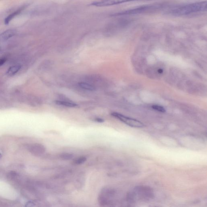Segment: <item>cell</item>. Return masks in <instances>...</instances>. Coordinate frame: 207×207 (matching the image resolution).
Listing matches in <instances>:
<instances>
[{
  "instance_id": "obj_1",
  "label": "cell",
  "mask_w": 207,
  "mask_h": 207,
  "mask_svg": "<svg viewBox=\"0 0 207 207\" xmlns=\"http://www.w3.org/2000/svg\"><path fill=\"white\" fill-rule=\"evenodd\" d=\"M207 9V2L202 1L175 7L170 9L169 13L176 16L187 15L195 13L204 12Z\"/></svg>"
},
{
  "instance_id": "obj_2",
  "label": "cell",
  "mask_w": 207,
  "mask_h": 207,
  "mask_svg": "<svg viewBox=\"0 0 207 207\" xmlns=\"http://www.w3.org/2000/svg\"><path fill=\"white\" fill-rule=\"evenodd\" d=\"M162 7V5L160 4H156V5H147L145 6H142L138 7L134 9H130L123 11V12L117 13L114 14V16H121V15H125L134 14L144 13L147 11L152 10H156L158 9L159 8Z\"/></svg>"
},
{
  "instance_id": "obj_3",
  "label": "cell",
  "mask_w": 207,
  "mask_h": 207,
  "mask_svg": "<svg viewBox=\"0 0 207 207\" xmlns=\"http://www.w3.org/2000/svg\"><path fill=\"white\" fill-rule=\"evenodd\" d=\"M111 115L116 118L119 119L124 124L130 126L135 128H142L145 127V125L141 121L130 117H127L123 114L117 113H113Z\"/></svg>"
},
{
  "instance_id": "obj_4",
  "label": "cell",
  "mask_w": 207,
  "mask_h": 207,
  "mask_svg": "<svg viewBox=\"0 0 207 207\" xmlns=\"http://www.w3.org/2000/svg\"><path fill=\"white\" fill-rule=\"evenodd\" d=\"M142 0H100L92 2L91 5L92 6L97 7H107Z\"/></svg>"
},
{
  "instance_id": "obj_5",
  "label": "cell",
  "mask_w": 207,
  "mask_h": 207,
  "mask_svg": "<svg viewBox=\"0 0 207 207\" xmlns=\"http://www.w3.org/2000/svg\"><path fill=\"white\" fill-rule=\"evenodd\" d=\"M29 151L32 154L36 156H40L45 152L46 149L41 144L34 143L31 144L27 146Z\"/></svg>"
},
{
  "instance_id": "obj_6",
  "label": "cell",
  "mask_w": 207,
  "mask_h": 207,
  "mask_svg": "<svg viewBox=\"0 0 207 207\" xmlns=\"http://www.w3.org/2000/svg\"><path fill=\"white\" fill-rule=\"evenodd\" d=\"M16 33V32L15 30H7L1 34V35H0V38L3 40H8L14 36Z\"/></svg>"
},
{
  "instance_id": "obj_7",
  "label": "cell",
  "mask_w": 207,
  "mask_h": 207,
  "mask_svg": "<svg viewBox=\"0 0 207 207\" xmlns=\"http://www.w3.org/2000/svg\"><path fill=\"white\" fill-rule=\"evenodd\" d=\"M21 68L20 65H16L11 66L8 69L7 72V75L9 76H12L19 72Z\"/></svg>"
},
{
  "instance_id": "obj_8",
  "label": "cell",
  "mask_w": 207,
  "mask_h": 207,
  "mask_svg": "<svg viewBox=\"0 0 207 207\" xmlns=\"http://www.w3.org/2000/svg\"><path fill=\"white\" fill-rule=\"evenodd\" d=\"M24 9V7H22V8H20V9L17 10L15 11V12H14L13 13H12V14H11L10 15H9V16H8V17L6 18L5 19V24H8L9 23V22H10L13 19L15 16L19 14L21 12L22 10Z\"/></svg>"
},
{
  "instance_id": "obj_9",
  "label": "cell",
  "mask_w": 207,
  "mask_h": 207,
  "mask_svg": "<svg viewBox=\"0 0 207 207\" xmlns=\"http://www.w3.org/2000/svg\"><path fill=\"white\" fill-rule=\"evenodd\" d=\"M80 88L85 90L93 91L95 90V88L93 85L90 84L86 83L85 82H80L78 83Z\"/></svg>"
},
{
  "instance_id": "obj_10",
  "label": "cell",
  "mask_w": 207,
  "mask_h": 207,
  "mask_svg": "<svg viewBox=\"0 0 207 207\" xmlns=\"http://www.w3.org/2000/svg\"><path fill=\"white\" fill-rule=\"evenodd\" d=\"M55 103L59 105L64 106L68 107H75L77 106L76 104L71 102L65 101L57 100Z\"/></svg>"
},
{
  "instance_id": "obj_11",
  "label": "cell",
  "mask_w": 207,
  "mask_h": 207,
  "mask_svg": "<svg viewBox=\"0 0 207 207\" xmlns=\"http://www.w3.org/2000/svg\"><path fill=\"white\" fill-rule=\"evenodd\" d=\"M73 155L69 153H62L60 155V157L65 160H69L73 157Z\"/></svg>"
},
{
  "instance_id": "obj_12",
  "label": "cell",
  "mask_w": 207,
  "mask_h": 207,
  "mask_svg": "<svg viewBox=\"0 0 207 207\" xmlns=\"http://www.w3.org/2000/svg\"><path fill=\"white\" fill-rule=\"evenodd\" d=\"M98 202L102 205H105L108 204V200L107 197L104 195H100L98 197Z\"/></svg>"
},
{
  "instance_id": "obj_13",
  "label": "cell",
  "mask_w": 207,
  "mask_h": 207,
  "mask_svg": "<svg viewBox=\"0 0 207 207\" xmlns=\"http://www.w3.org/2000/svg\"><path fill=\"white\" fill-rule=\"evenodd\" d=\"M18 173L15 171H11L8 173L7 178L9 180H13L17 178Z\"/></svg>"
},
{
  "instance_id": "obj_14",
  "label": "cell",
  "mask_w": 207,
  "mask_h": 207,
  "mask_svg": "<svg viewBox=\"0 0 207 207\" xmlns=\"http://www.w3.org/2000/svg\"><path fill=\"white\" fill-rule=\"evenodd\" d=\"M87 160V158L84 157H82L78 158L75 159L74 161V164L76 165H80L84 163V162Z\"/></svg>"
},
{
  "instance_id": "obj_15",
  "label": "cell",
  "mask_w": 207,
  "mask_h": 207,
  "mask_svg": "<svg viewBox=\"0 0 207 207\" xmlns=\"http://www.w3.org/2000/svg\"><path fill=\"white\" fill-rule=\"evenodd\" d=\"M152 108L154 110H157L159 112L165 113L166 112L164 108L161 106L154 105L152 106Z\"/></svg>"
},
{
  "instance_id": "obj_16",
  "label": "cell",
  "mask_w": 207,
  "mask_h": 207,
  "mask_svg": "<svg viewBox=\"0 0 207 207\" xmlns=\"http://www.w3.org/2000/svg\"><path fill=\"white\" fill-rule=\"evenodd\" d=\"M6 60L4 58H2L0 59V66L3 65L4 63L5 62Z\"/></svg>"
},
{
  "instance_id": "obj_17",
  "label": "cell",
  "mask_w": 207,
  "mask_h": 207,
  "mask_svg": "<svg viewBox=\"0 0 207 207\" xmlns=\"http://www.w3.org/2000/svg\"><path fill=\"white\" fill-rule=\"evenodd\" d=\"M95 120H96L97 122L99 123H103L104 121V120L101 118H96Z\"/></svg>"
},
{
  "instance_id": "obj_18",
  "label": "cell",
  "mask_w": 207,
  "mask_h": 207,
  "mask_svg": "<svg viewBox=\"0 0 207 207\" xmlns=\"http://www.w3.org/2000/svg\"><path fill=\"white\" fill-rule=\"evenodd\" d=\"M1 157H2V155L1 153H0V159L1 158Z\"/></svg>"
}]
</instances>
